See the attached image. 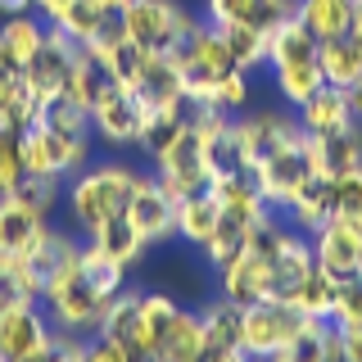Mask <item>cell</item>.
<instances>
[{"label": "cell", "mask_w": 362, "mask_h": 362, "mask_svg": "<svg viewBox=\"0 0 362 362\" xmlns=\"http://www.w3.org/2000/svg\"><path fill=\"white\" fill-rule=\"evenodd\" d=\"M95 5H105V9H109V14H118V9H122V5H127V0H95Z\"/></svg>", "instance_id": "54"}, {"label": "cell", "mask_w": 362, "mask_h": 362, "mask_svg": "<svg viewBox=\"0 0 362 362\" xmlns=\"http://www.w3.org/2000/svg\"><path fill=\"white\" fill-rule=\"evenodd\" d=\"M45 32H50V23H45L37 9H28V14H9L5 23H0V45H5L9 64H14L18 73L37 59V50L45 45Z\"/></svg>", "instance_id": "27"}, {"label": "cell", "mask_w": 362, "mask_h": 362, "mask_svg": "<svg viewBox=\"0 0 362 362\" xmlns=\"http://www.w3.org/2000/svg\"><path fill=\"white\" fill-rule=\"evenodd\" d=\"M50 339H54V322H50L41 299H23V303L0 313V362L32 358Z\"/></svg>", "instance_id": "10"}, {"label": "cell", "mask_w": 362, "mask_h": 362, "mask_svg": "<svg viewBox=\"0 0 362 362\" xmlns=\"http://www.w3.org/2000/svg\"><path fill=\"white\" fill-rule=\"evenodd\" d=\"M335 326H362V276H344L335 290Z\"/></svg>", "instance_id": "43"}, {"label": "cell", "mask_w": 362, "mask_h": 362, "mask_svg": "<svg viewBox=\"0 0 362 362\" xmlns=\"http://www.w3.org/2000/svg\"><path fill=\"white\" fill-rule=\"evenodd\" d=\"M294 118H299L303 136H331V132H339V127H349V122H354V113H349L344 90L322 86L313 100H303V105L294 109Z\"/></svg>", "instance_id": "28"}, {"label": "cell", "mask_w": 362, "mask_h": 362, "mask_svg": "<svg viewBox=\"0 0 362 362\" xmlns=\"http://www.w3.org/2000/svg\"><path fill=\"white\" fill-rule=\"evenodd\" d=\"M90 141H95L90 132H59V127H50V122H32V127L18 132L23 168H28V177L68 181L90 163V150H95Z\"/></svg>", "instance_id": "4"}, {"label": "cell", "mask_w": 362, "mask_h": 362, "mask_svg": "<svg viewBox=\"0 0 362 362\" xmlns=\"http://www.w3.org/2000/svg\"><path fill=\"white\" fill-rule=\"evenodd\" d=\"M317 272V258H313V240L303 231H294L290 226V240L286 249H281L276 258H272V267H267V290H272V299H281V303H290V294L303 286Z\"/></svg>", "instance_id": "20"}, {"label": "cell", "mask_w": 362, "mask_h": 362, "mask_svg": "<svg viewBox=\"0 0 362 362\" xmlns=\"http://www.w3.org/2000/svg\"><path fill=\"white\" fill-rule=\"evenodd\" d=\"M344 100H349V113H354V122H362V77L344 90Z\"/></svg>", "instance_id": "51"}, {"label": "cell", "mask_w": 362, "mask_h": 362, "mask_svg": "<svg viewBox=\"0 0 362 362\" xmlns=\"http://www.w3.org/2000/svg\"><path fill=\"white\" fill-rule=\"evenodd\" d=\"M37 14L50 23V28H59V32H68L77 45H86V41H95L100 32L113 23V14L105 5H95V0H37Z\"/></svg>", "instance_id": "18"}, {"label": "cell", "mask_w": 362, "mask_h": 362, "mask_svg": "<svg viewBox=\"0 0 362 362\" xmlns=\"http://www.w3.org/2000/svg\"><path fill=\"white\" fill-rule=\"evenodd\" d=\"M317 54H322V41H317L299 18L281 23V28L272 32V41H267V68H272V86H276L281 105L299 109L303 100H313L317 90L326 86Z\"/></svg>", "instance_id": "2"}, {"label": "cell", "mask_w": 362, "mask_h": 362, "mask_svg": "<svg viewBox=\"0 0 362 362\" xmlns=\"http://www.w3.org/2000/svg\"><path fill=\"white\" fill-rule=\"evenodd\" d=\"M218 222H222V209H218V199H213V190L186 195V199L177 204V235L186 245H195V249L218 231Z\"/></svg>", "instance_id": "31"}, {"label": "cell", "mask_w": 362, "mask_h": 362, "mask_svg": "<svg viewBox=\"0 0 362 362\" xmlns=\"http://www.w3.org/2000/svg\"><path fill=\"white\" fill-rule=\"evenodd\" d=\"M181 303L173 299L168 290H141V317H136V349H141L145 362L163 358V344L173 335V322H177Z\"/></svg>", "instance_id": "19"}, {"label": "cell", "mask_w": 362, "mask_h": 362, "mask_svg": "<svg viewBox=\"0 0 362 362\" xmlns=\"http://www.w3.org/2000/svg\"><path fill=\"white\" fill-rule=\"evenodd\" d=\"M186 127H190V109H186V105L150 109V113H145V132H141V145H136V150H141L145 158H158Z\"/></svg>", "instance_id": "33"}, {"label": "cell", "mask_w": 362, "mask_h": 362, "mask_svg": "<svg viewBox=\"0 0 362 362\" xmlns=\"http://www.w3.org/2000/svg\"><path fill=\"white\" fill-rule=\"evenodd\" d=\"M218 32H222V41H226V50H231V59L240 73H254V68H263L267 64V41L263 32H254V28H231V23H218Z\"/></svg>", "instance_id": "40"}, {"label": "cell", "mask_w": 362, "mask_h": 362, "mask_svg": "<svg viewBox=\"0 0 362 362\" xmlns=\"http://www.w3.org/2000/svg\"><path fill=\"white\" fill-rule=\"evenodd\" d=\"M331 181H335V218H362V168Z\"/></svg>", "instance_id": "46"}, {"label": "cell", "mask_w": 362, "mask_h": 362, "mask_svg": "<svg viewBox=\"0 0 362 362\" xmlns=\"http://www.w3.org/2000/svg\"><path fill=\"white\" fill-rule=\"evenodd\" d=\"M199 317H204V335H209V344L240 349V303L213 294V299L199 303Z\"/></svg>", "instance_id": "35"}, {"label": "cell", "mask_w": 362, "mask_h": 362, "mask_svg": "<svg viewBox=\"0 0 362 362\" xmlns=\"http://www.w3.org/2000/svg\"><path fill=\"white\" fill-rule=\"evenodd\" d=\"M254 362H272V358H254Z\"/></svg>", "instance_id": "57"}, {"label": "cell", "mask_w": 362, "mask_h": 362, "mask_svg": "<svg viewBox=\"0 0 362 362\" xmlns=\"http://www.w3.org/2000/svg\"><path fill=\"white\" fill-rule=\"evenodd\" d=\"M136 317H141V290H118L109 299V308H105V322H100V331L95 335H109V339H118L122 349H132L136 358H141V349H136ZM145 362V358H141Z\"/></svg>", "instance_id": "32"}, {"label": "cell", "mask_w": 362, "mask_h": 362, "mask_svg": "<svg viewBox=\"0 0 362 362\" xmlns=\"http://www.w3.org/2000/svg\"><path fill=\"white\" fill-rule=\"evenodd\" d=\"M294 18H299L317 41L349 37V28H354V0H299V14Z\"/></svg>", "instance_id": "30"}, {"label": "cell", "mask_w": 362, "mask_h": 362, "mask_svg": "<svg viewBox=\"0 0 362 362\" xmlns=\"http://www.w3.org/2000/svg\"><path fill=\"white\" fill-rule=\"evenodd\" d=\"M14 195H23L41 218H54V209L64 204V181H54V177H23V186L14 190Z\"/></svg>", "instance_id": "41"}, {"label": "cell", "mask_w": 362, "mask_h": 362, "mask_svg": "<svg viewBox=\"0 0 362 362\" xmlns=\"http://www.w3.org/2000/svg\"><path fill=\"white\" fill-rule=\"evenodd\" d=\"M204 344H209V335H204L199 308H186V303H181V313H177V322H173V335H168V344H163V358L195 362L204 354Z\"/></svg>", "instance_id": "34"}, {"label": "cell", "mask_w": 362, "mask_h": 362, "mask_svg": "<svg viewBox=\"0 0 362 362\" xmlns=\"http://www.w3.org/2000/svg\"><path fill=\"white\" fill-rule=\"evenodd\" d=\"M136 177H141V168H132L127 158H100V163H86L77 177H68L64 209L73 218V226L86 235L90 226H100L105 218L127 213Z\"/></svg>", "instance_id": "1"}, {"label": "cell", "mask_w": 362, "mask_h": 362, "mask_svg": "<svg viewBox=\"0 0 362 362\" xmlns=\"http://www.w3.org/2000/svg\"><path fill=\"white\" fill-rule=\"evenodd\" d=\"M195 362H254L245 349H226V344H204V354Z\"/></svg>", "instance_id": "50"}, {"label": "cell", "mask_w": 362, "mask_h": 362, "mask_svg": "<svg viewBox=\"0 0 362 362\" xmlns=\"http://www.w3.org/2000/svg\"><path fill=\"white\" fill-rule=\"evenodd\" d=\"M218 294H222V299H231V303H240V308H249V303H258V299H272V290H267V263H258L254 254L231 258V263L218 272Z\"/></svg>", "instance_id": "24"}, {"label": "cell", "mask_w": 362, "mask_h": 362, "mask_svg": "<svg viewBox=\"0 0 362 362\" xmlns=\"http://www.w3.org/2000/svg\"><path fill=\"white\" fill-rule=\"evenodd\" d=\"M141 132H145V105L136 100V90L109 82L90 105V136L105 141L109 150H136Z\"/></svg>", "instance_id": "7"}, {"label": "cell", "mask_w": 362, "mask_h": 362, "mask_svg": "<svg viewBox=\"0 0 362 362\" xmlns=\"http://www.w3.org/2000/svg\"><path fill=\"white\" fill-rule=\"evenodd\" d=\"M32 5H37V0H0V14H5V18L9 14H28Z\"/></svg>", "instance_id": "52"}, {"label": "cell", "mask_w": 362, "mask_h": 362, "mask_svg": "<svg viewBox=\"0 0 362 362\" xmlns=\"http://www.w3.org/2000/svg\"><path fill=\"white\" fill-rule=\"evenodd\" d=\"M195 23L199 18L190 14L181 0H127V5L118 9V28L127 32L145 54H168Z\"/></svg>", "instance_id": "5"}, {"label": "cell", "mask_w": 362, "mask_h": 362, "mask_svg": "<svg viewBox=\"0 0 362 362\" xmlns=\"http://www.w3.org/2000/svg\"><path fill=\"white\" fill-rule=\"evenodd\" d=\"M349 32L362 41V0H354V28H349Z\"/></svg>", "instance_id": "53"}, {"label": "cell", "mask_w": 362, "mask_h": 362, "mask_svg": "<svg viewBox=\"0 0 362 362\" xmlns=\"http://www.w3.org/2000/svg\"><path fill=\"white\" fill-rule=\"evenodd\" d=\"M286 213H290L294 231H303V235L322 231V226L335 218V181L322 177V173H313L299 190H294V199L286 204Z\"/></svg>", "instance_id": "22"}, {"label": "cell", "mask_w": 362, "mask_h": 362, "mask_svg": "<svg viewBox=\"0 0 362 362\" xmlns=\"http://www.w3.org/2000/svg\"><path fill=\"white\" fill-rule=\"evenodd\" d=\"M299 331V313L281 299H258L240 308V349L249 358H276Z\"/></svg>", "instance_id": "8"}, {"label": "cell", "mask_w": 362, "mask_h": 362, "mask_svg": "<svg viewBox=\"0 0 362 362\" xmlns=\"http://www.w3.org/2000/svg\"><path fill=\"white\" fill-rule=\"evenodd\" d=\"M294 141H303V127L290 109H245V113H235V145H240L249 173L276 150L294 145Z\"/></svg>", "instance_id": "6"}, {"label": "cell", "mask_w": 362, "mask_h": 362, "mask_svg": "<svg viewBox=\"0 0 362 362\" xmlns=\"http://www.w3.org/2000/svg\"><path fill=\"white\" fill-rule=\"evenodd\" d=\"M105 86H109V73L100 68L95 54L82 45V50H77V59H73V77H68V90H64V95H73L77 105L90 113V105L100 100V90H105Z\"/></svg>", "instance_id": "38"}, {"label": "cell", "mask_w": 362, "mask_h": 362, "mask_svg": "<svg viewBox=\"0 0 362 362\" xmlns=\"http://www.w3.org/2000/svg\"><path fill=\"white\" fill-rule=\"evenodd\" d=\"M335 290H339L335 276L313 272V276L290 294V308L299 313V317H322V322H331V317H335Z\"/></svg>", "instance_id": "36"}, {"label": "cell", "mask_w": 362, "mask_h": 362, "mask_svg": "<svg viewBox=\"0 0 362 362\" xmlns=\"http://www.w3.org/2000/svg\"><path fill=\"white\" fill-rule=\"evenodd\" d=\"M77 50H82V45L68 37V32L50 28V32H45V45L37 50V59L23 68V82H28V86L45 100V105H50L54 95H64V90H68V77H73Z\"/></svg>", "instance_id": "13"}, {"label": "cell", "mask_w": 362, "mask_h": 362, "mask_svg": "<svg viewBox=\"0 0 362 362\" xmlns=\"http://www.w3.org/2000/svg\"><path fill=\"white\" fill-rule=\"evenodd\" d=\"M150 163H154V177L163 181V190H168V195H173L177 204L186 199V195H199V190H209V186H213L209 163H204V145H199L195 127H186L163 154L150 158Z\"/></svg>", "instance_id": "9"}, {"label": "cell", "mask_w": 362, "mask_h": 362, "mask_svg": "<svg viewBox=\"0 0 362 362\" xmlns=\"http://www.w3.org/2000/svg\"><path fill=\"white\" fill-rule=\"evenodd\" d=\"M28 177L23 168V145H18V132H0V195H14Z\"/></svg>", "instance_id": "42"}, {"label": "cell", "mask_w": 362, "mask_h": 362, "mask_svg": "<svg viewBox=\"0 0 362 362\" xmlns=\"http://www.w3.org/2000/svg\"><path fill=\"white\" fill-rule=\"evenodd\" d=\"M45 226L50 218H41L23 195H0V258H23Z\"/></svg>", "instance_id": "21"}, {"label": "cell", "mask_w": 362, "mask_h": 362, "mask_svg": "<svg viewBox=\"0 0 362 362\" xmlns=\"http://www.w3.org/2000/svg\"><path fill=\"white\" fill-rule=\"evenodd\" d=\"M358 276H362V254H358Z\"/></svg>", "instance_id": "55"}, {"label": "cell", "mask_w": 362, "mask_h": 362, "mask_svg": "<svg viewBox=\"0 0 362 362\" xmlns=\"http://www.w3.org/2000/svg\"><path fill=\"white\" fill-rule=\"evenodd\" d=\"M299 14V0H204V18L209 23H231V28H254L272 37L281 23Z\"/></svg>", "instance_id": "15"}, {"label": "cell", "mask_w": 362, "mask_h": 362, "mask_svg": "<svg viewBox=\"0 0 362 362\" xmlns=\"http://www.w3.org/2000/svg\"><path fill=\"white\" fill-rule=\"evenodd\" d=\"M86 50L100 59V68L109 73V82H118V86H127V90L136 86V77H141L145 59H150V54H145L141 45H136L127 32L118 28V14H113V23H109L105 32H100L95 41H86Z\"/></svg>", "instance_id": "16"}, {"label": "cell", "mask_w": 362, "mask_h": 362, "mask_svg": "<svg viewBox=\"0 0 362 362\" xmlns=\"http://www.w3.org/2000/svg\"><path fill=\"white\" fill-rule=\"evenodd\" d=\"M127 222L145 235V245H163L177 235V199L163 190V181L154 173L136 177V190L127 199Z\"/></svg>", "instance_id": "11"}, {"label": "cell", "mask_w": 362, "mask_h": 362, "mask_svg": "<svg viewBox=\"0 0 362 362\" xmlns=\"http://www.w3.org/2000/svg\"><path fill=\"white\" fill-rule=\"evenodd\" d=\"M41 303H45V313H50L54 331H64V335H95L100 331L109 299L82 276V245H77L73 254L64 258V267L45 281Z\"/></svg>", "instance_id": "3"}, {"label": "cell", "mask_w": 362, "mask_h": 362, "mask_svg": "<svg viewBox=\"0 0 362 362\" xmlns=\"http://www.w3.org/2000/svg\"><path fill=\"white\" fill-rule=\"evenodd\" d=\"M86 354V335H64V331H54V339L45 349H37L32 358H18V362H82Z\"/></svg>", "instance_id": "45"}, {"label": "cell", "mask_w": 362, "mask_h": 362, "mask_svg": "<svg viewBox=\"0 0 362 362\" xmlns=\"http://www.w3.org/2000/svg\"><path fill=\"white\" fill-rule=\"evenodd\" d=\"M154 362H173V358H154Z\"/></svg>", "instance_id": "56"}, {"label": "cell", "mask_w": 362, "mask_h": 362, "mask_svg": "<svg viewBox=\"0 0 362 362\" xmlns=\"http://www.w3.org/2000/svg\"><path fill=\"white\" fill-rule=\"evenodd\" d=\"M313 240V258H317V272L344 281V276H358V254H362V218H331L322 231L308 235Z\"/></svg>", "instance_id": "14"}, {"label": "cell", "mask_w": 362, "mask_h": 362, "mask_svg": "<svg viewBox=\"0 0 362 362\" xmlns=\"http://www.w3.org/2000/svg\"><path fill=\"white\" fill-rule=\"evenodd\" d=\"M132 90H136V100L145 105V113H150V109L186 105V100H181V73H177V64L168 59V54H150Z\"/></svg>", "instance_id": "25"}, {"label": "cell", "mask_w": 362, "mask_h": 362, "mask_svg": "<svg viewBox=\"0 0 362 362\" xmlns=\"http://www.w3.org/2000/svg\"><path fill=\"white\" fill-rule=\"evenodd\" d=\"M317 64H322V77L326 86L335 90H349L362 77V41L349 32V37H331L322 41V54H317Z\"/></svg>", "instance_id": "29"}, {"label": "cell", "mask_w": 362, "mask_h": 362, "mask_svg": "<svg viewBox=\"0 0 362 362\" xmlns=\"http://www.w3.org/2000/svg\"><path fill=\"white\" fill-rule=\"evenodd\" d=\"M249 100H254V82H249V73L222 77V86H218V109L222 113H245Z\"/></svg>", "instance_id": "47"}, {"label": "cell", "mask_w": 362, "mask_h": 362, "mask_svg": "<svg viewBox=\"0 0 362 362\" xmlns=\"http://www.w3.org/2000/svg\"><path fill=\"white\" fill-rule=\"evenodd\" d=\"M245 235H249V222H240V218H226V213H222L218 231H213L209 240L199 245L204 263H209L213 272H222L226 263H231V258H240V254H245Z\"/></svg>", "instance_id": "37"}, {"label": "cell", "mask_w": 362, "mask_h": 362, "mask_svg": "<svg viewBox=\"0 0 362 362\" xmlns=\"http://www.w3.org/2000/svg\"><path fill=\"white\" fill-rule=\"evenodd\" d=\"M308 145V163L322 177H344L362 168V122H349L331 136H303Z\"/></svg>", "instance_id": "17"}, {"label": "cell", "mask_w": 362, "mask_h": 362, "mask_svg": "<svg viewBox=\"0 0 362 362\" xmlns=\"http://www.w3.org/2000/svg\"><path fill=\"white\" fill-rule=\"evenodd\" d=\"M308 177H313V163H308V145H303V141L276 150L272 158H263V163L254 168L258 195H263L272 209H281V213H286V204L294 199V190H299Z\"/></svg>", "instance_id": "12"}, {"label": "cell", "mask_w": 362, "mask_h": 362, "mask_svg": "<svg viewBox=\"0 0 362 362\" xmlns=\"http://www.w3.org/2000/svg\"><path fill=\"white\" fill-rule=\"evenodd\" d=\"M23 299H37V290L28 286V276H23V267L14 258H0V313L23 303Z\"/></svg>", "instance_id": "44"}, {"label": "cell", "mask_w": 362, "mask_h": 362, "mask_svg": "<svg viewBox=\"0 0 362 362\" xmlns=\"http://www.w3.org/2000/svg\"><path fill=\"white\" fill-rule=\"evenodd\" d=\"M82 276L105 294V299H113L118 290H127V267L113 263L105 249H95L90 240H82Z\"/></svg>", "instance_id": "39"}, {"label": "cell", "mask_w": 362, "mask_h": 362, "mask_svg": "<svg viewBox=\"0 0 362 362\" xmlns=\"http://www.w3.org/2000/svg\"><path fill=\"white\" fill-rule=\"evenodd\" d=\"M339 362H362V326H339Z\"/></svg>", "instance_id": "49"}, {"label": "cell", "mask_w": 362, "mask_h": 362, "mask_svg": "<svg viewBox=\"0 0 362 362\" xmlns=\"http://www.w3.org/2000/svg\"><path fill=\"white\" fill-rule=\"evenodd\" d=\"M272 362H339V326L322 317H299V331Z\"/></svg>", "instance_id": "23"}, {"label": "cell", "mask_w": 362, "mask_h": 362, "mask_svg": "<svg viewBox=\"0 0 362 362\" xmlns=\"http://www.w3.org/2000/svg\"><path fill=\"white\" fill-rule=\"evenodd\" d=\"M86 240L95 245V249H105L113 263H122L127 272H132L136 263H141V258H145V249H150V245H145V235H141V231H136V226L127 222V213H118V218H105L100 226H90V231H86Z\"/></svg>", "instance_id": "26"}, {"label": "cell", "mask_w": 362, "mask_h": 362, "mask_svg": "<svg viewBox=\"0 0 362 362\" xmlns=\"http://www.w3.org/2000/svg\"><path fill=\"white\" fill-rule=\"evenodd\" d=\"M82 362H141V358H136L132 349H122L118 339H109V335H86Z\"/></svg>", "instance_id": "48"}]
</instances>
